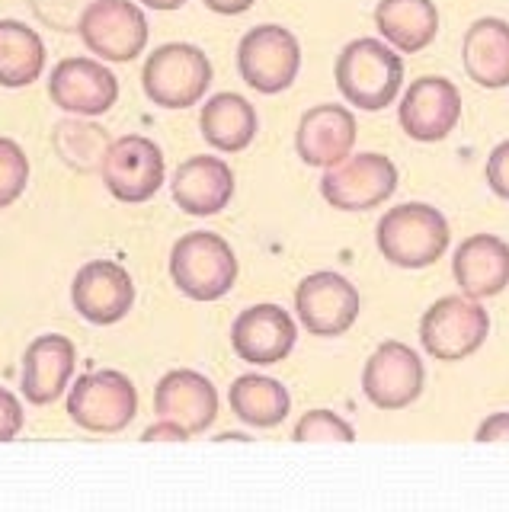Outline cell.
Instances as JSON below:
<instances>
[{
	"mask_svg": "<svg viewBox=\"0 0 509 512\" xmlns=\"http://www.w3.org/2000/svg\"><path fill=\"white\" fill-rule=\"evenodd\" d=\"M77 36L103 61H135L148 45V20L132 0H90L77 16Z\"/></svg>",
	"mask_w": 509,
	"mask_h": 512,
	"instance_id": "cell-9",
	"label": "cell"
},
{
	"mask_svg": "<svg viewBox=\"0 0 509 512\" xmlns=\"http://www.w3.org/2000/svg\"><path fill=\"white\" fill-rule=\"evenodd\" d=\"M71 304L87 324L113 327L132 311L135 304V282L125 266L113 260H90L77 269L71 282Z\"/></svg>",
	"mask_w": 509,
	"mask_h": 512,
	"instance_id": "cell-14",
	"label": "cell"
},
{
	"mask_svg": "<svg viewBox=\"0 0 509 512\" xmlns=\"http://www.w3.org/2000/svg\"><path fill=\"white\" fill-rule=\"evenodd\" d=\"M490 314L468 295H445L420 320V343L439 362H461L484 346Z\"/></svg>",
	"mask_w": 509,
	"mask_h": 512,
	"instance_id": "cell-7",
	"label": "cell"
},
{
	"mask_svg": "<svg viewBox=\"0 0 509 512\" xmlns=\"http://www.w3.org/2000/svg\"><path fill=\"white\" fill-rule=\"evenodd\" d=\"M100 176L109 196L125 205L154 199L167 176L161 144H154L145 135H122L109 141L100 160Z\"/></svg>",
	"mask_w": 509,
	"mask_h": 512,
	"instance_id": "cell-8",
	"label": "cell"
},
{
	"mask_svg": "<svg viewBox=\"0 0 509 512\" xmlns=\"http://www.w3.org/2000/svg\"><path fill=\"white\" fill-rule=\"evenodd\" d=\"M378 250L397 269H426L449 250V221L426 202H404L388 208L375 228Z\"/></svg>",
	"mask_w": 509,
	"mask_h": 512,
	"instance_id": "cell-2",
	"label": "cell"
},
{
	"mask_svg": "<svg viewBox=\"0 0 509 512\" xmlns=\"http://www.w3.org/2000/svg\"><path fill=\"white\" fill-rule=\"evenodd\" d=\"M23 432V407L13 391L0 388V442L17 439Z\"/></svg>",
	"mask_w": 509,
	"mask_h": 512,
	"instance_id": "cell-30",
	"label": "cell"
},
{
	"mask_svg": "<svg viewBox=\"0 0 509 512\" xmlns=\"http://www.w3.org/2000/svg\"><path fill=\"white\" fill-rule=\"evenodd\" d=\"M205 7L212 13H221V16H237V13H247L257 0H202Z\"/></svg>",
	"mask_w": 509,
	"mask_h": 512,
	"instance_id": "cell-33",
	"label": "cell"
},
{
	"mask_svg": "<svg viewBox=\"0 0 509 512\" xmlns=\"http://www.w3.org/2000/svg\"><path fill=\"white\" fill-rule=\"evenodd\" d=\"M186 439H189V432L180 423L161 420V416H157L154 426H148L145 432H141V442H186Z\"/></svg>",
	"mask_w": 509,
	"mask_h": 512,
	"instance_id": "cell-32",
	"label": "cell"
},
{
	"mask_svg": "<svg viewBox=\"0 0 509 512\" xmlns=\"http://www.w3.org/2000/svg\"><path fill=\"white\" fill-rule=\"evenodd\" d=\"M250 436H244V432H225V436H218V442H247Z\"/></svg>",
	"mask_w": 509,
	"mask_h": 512,
	"instance_id": "cell-35",
	"label": "cell"
},
{
	"mask_svg": "<svg viewBox=\"0 0 509 512\" xmlns=\"http://www.w3.org/2000/svg\"><path fill=\"white\" fill-rule=\"evenodd\" d=\"M461 64L484 90L509 87V23L500 16L474 20L461 42Z\"/></svg>",
	"mask_w": 509,
	"mask_h": 512,
	"instance_id": "cell-22",
	"label": "cell"
},
{
	"mask_svg": "<svg viewBox=\"0 0 509 512\" xmlns=\"http://www.w3.org/2000/svg\"><path fill=\"white\" fill-rule=\"evenodd\" d=\"M426 384L423 359L407 343H381L362 368V394L378 410H404L420 400Z\"/></svg>",
	"mask_w": 509,
	"mask_h": 512,
	"instance_id": "cell-12",
	"label": "cell"
},
{
	"mask_svg": "<svg viewBox=\"0 0 509 512\" xmlns=\"http://www.w3.org/2000/svg\"><path fill=\"white\" fill-rule=\"evenodd\" d=\"M474 442H509V413H490L487 420L477 426Z\"/></svg>",
	"mask_w": 509,
	"mask_h": 512,
	"instance_id": "cell-31",
	"label": "cell"
},
{
	"mask_svg": "<svg viewBox=\"0 0 509 512\" xmlns=\"http://www.w3.org/2000/svg\"><path fill=\"white\" fill-rule=\"evenodd\" d=\"M298 340L295 317L279 304H253L231 324V346L250 365H276L292 356Z\"/></svg>",
	"mask_w": 509,
	"mask_h": 512,
	"instance_id": "cell-16",
	"label": "cell"
},
{
	"mask_svg": "<svg viewBox=\"0 0 509 512\" xmlns=\"http://www.w3.org/2000/svg\"><path fill=\"white\" fill-rule=\"evenodd\" d=\"M29 183V157L13 138H0V208L13 205Z\"/></svg>",
	"mask_w": 509,
	"mask_h": 512,
	"instance_id": "cell-28",
	"label": "cell"
},
{
	"mask_svg": "<svg viewBox=\"0 0 509 512\" xmlns=\"http://www.w3.org/2000/svg\"><path fill=\"white\" fill-rule=\"evenodd\" d=\"M397 119L413 141H445L461 119V93L449 77L426 74L407 87L401 106H397Z\"/></svg>",
	"mask_w": 509,
	"mask_h": 512,
	"instance_id": "cell-13",
	"label": "cell"
},
{
	"mask_svg": "<svg viewBox=\"0 0 509 512\" xmlns=\"http://www.w3.org/2000/svg\"><path fill=\"white\" fill-rule=\"evenodd\" d=\"M359 288L340 272H311L295 288V314L314 336H343L359 317Z\"/></svg>",
	"mask_w": 509,
	"mask_h": 512,
	"instance_id": "cell-11",
	"label": "cell"
},
{
	"mask_svg": "<svg viewBox=\"0 0 509 512\" xmlns=\"http://www.w3.org/2000/svg\"><path fill=\"white\" fill-rule=\"evenodd\" d=\"M45 71V42L20 20H0V87L20 90Z\"/></svg>",
	"mask_w": 509,
	"mask_h": 512,
	"instance_id": "cell-26",
	"label": "cell"
},
{
	"mask_svg": "<svg viewBox=\"0 0 509 512\" xmlns=\"http://www.w3.org/2000/svg\"><path fill=\"white\" fill-rule=\"evenodd\" d=\"M135 413H138V391L132 378L116 372V368L87 372L68 391V416L87 432L113 436V432H122L135 420Z\"/></svg>",
	"mask_w": 509,
	"mask_h": 512,
	"instance_id": "cell-5",
	"label": "cell"
},
{
	"mask_svg": "<svg viewBox=\"0 0 509 512\" xmlns=\"http://www.w3.org/2000/svg\"><path fill=\"white\" fill-rule=\"evenodd\" d=\"M257 128V109L241 93H218L202 106L199 132L221 154H237L250 148V141L257 138Z\"/></svg>",
	"mask_w": 509,
	"mask_h": 512,
	"instance_id": "cell-24",
	"label": "cell"
},
{
	"mask_svg": "<svg viewBox=\"0 0 509 512\" xmlns=\"http://www.w3.org/2000/svg\"><path fill=\"white\" fill-rule=\"evenodd\" d=\"M237 71L257 93H285L301 71V45L292 29L263 23L244 32L237 42Z\"/></svg>",
	"mask_w": 509,
	"mask_h": 512,
	"instance_id": "cell-6",
	"label": "cell"
},
{
	"mask_svg": "<svg viewBox=\"0 0 509 512\" xmlns=\"http://www.w3.org/2000/svg\"><path fill=\"white\" fill-rule=\"evenodd\" d=\"M173 202L193 218H209L218 215L221 208H228L234 199V170L221 157H189L173 173Z\"/></svg>",
	"mask_w": 509,
	"mask_h": 512,
	"instance_id": "cell-19",
	"label": "cell"
},
{
	"mask_svg": "<svg viewBox=\"0 0 509 512\" xmlns=\"http://www.w3.org/2000/svg\"><path fill=\"white\" fill-rule=\"evenodd\" d=\"M212 87V61L189 42H167L154 48L141 68V90L161 109L196 106Z\"/></svg>",
	"mask_w": 509,
	"mask_h": 512,
	"instance_id": "cell-4",
	"label": "cell"
},
{
	"mask_svg": "<svg viewBox=\"0 0 509 512\" xmlns=\"http://www.w3.org/2000/svg\"><path fill=\"white\" fill-rule=\"evenodd\" d=\"M154 413L161 420L180 423L189 436H199L218 416V391L193 368H173L154 388Z\"/></svg>",
	"mask_w": 509,
	"mask_h": 512,
	"instance_id": "cell-18",
	"label": "cell"
},
{
	"mask_svg": "<svg viewBox=\"0 0 509 512\" xmlns=\"http://www.w3.org/2000/svg\"><path fill=\"white\" fill-rule=\"evenodd\" d=\"M452 276L461 295L474 301L497 298L509 285V244L497 234H474L455 250Z\"/></svg>",
	"mask_w": 509,
	"mask_h": 512,
	"instance_id": "cell-21",
	"label": "cell"
},
{
	"mask_svg": "<svg viewBox=\"0 0 509 512\" xmlns=\"http://www.w3.org/2000/svg\"><path fill=\"white\" fill-rule=\"evenodd\" d=\"M228 400L237 420L253 429H273L285 423L292 410V397L285 384L269 375H241L231 384Z\"/></svg>",
	"mask_w": 509,
	"mask_h": 512,
	"instance_id": "cell-25",
	"label": "cell"
},
{
	"mask_svg": "<svg viewBox=\"0 0 509 512\" xmlns=\"http://www.w3.org/2000/svg\"><path fill=\"white\" fill-rule=\"evenodd\" d=\"M397 189V167L385 154H349L321 180V196L340 212H369L385 205Z\"/></svg>",
	"mask_w": 509,
	"mask_h": 512,
	"instance_id": "cell-10",
	"label": "cell"
},
{
	"mask_svg": "<svg viewBox=\"0 0 509 512\" xmlns=\"http://www.w3.org/2000/svg\"><path fill=\"white\" fill-rule=\"evenodd\" d=\"M375 26L401 55H417L436 39L439 10L433 0H378Z\"/></svg>",
	"mask_w": 509,
	"mask_h": 512,
	"instance_id": "cell-23",
	"label": "cell"
},
{
	"mask_svg": "<svg viewBox=\"0 0 509 512\" xmlns=\"http://www.w3.org/2000/svg\"><path fill=\"white\" fill-rule=\"evenodd\" d=\"M487 186L493 196L509 202V141L497 144L487 157Z\"/></svg>",
	"mask_w": 509,
	"mask_h": 512,
	"instance_id": "cell-29",
	"label": "cell"
},
{
	"mask_svg": "<svg viewBox=\"0 0 509 512\" xmlns=\"http://www.w3.org/2000/svg\"><path fill=\"white\" fill-rule=\"evenodd\" d=\"M295 442H356V429L333 410H308L292 429Z\"/></svg>",
	"mask_w": 509,
	"mask_h": 512,
	"instance_id": "cell-27",
	"label": "cell"
},
{
	"mask_svg": "<svg viewBox=\"0 0 509 512\" xmlns=\"http://www.w3.org/2000/svg\"><path fill=\"white\" fill-rule=\"evenodd\" d=\"M77 365V349L68 336L45 333L23 352V397L29 404L45 407L68 391Z\"/></svg>",
	"mask_w": 509,
	"mask_h": 512,
	"instance_id": "cell-20",
	"label": "cell"
},
{
	"mask_svg": "<svg viewBox=\"0 0 509 512\" xmlns=\"http://www.w3.org/2000/svg\"><path fill=\"white\" fill-rule=\"evenodd\" d=\"M356 148V116L346 106L321 103L311 106L298 119L295 132V151L308 167L330 170L343 164Z\"/></svg>",
	"mask_w": 509,
	"mask_h": 512,
	"instance_id": "cell-17",
	"label": "cell"
},
{
	"mask_svg": "<svg viewBox=\"0 0 509 512\" xmlns=\"http://www.w3.org/2000/svg\"><path fill=\"white\" fill-rule=\"evenodd\" d=\"M145 7H151V10H180L186 0H141Z\"/></svg>",
	"mask_w": 509,
	"mask_h": 512,
	"instance_id": "cell-34",
	"label": "cell"
},
{
	"mask_svg": "<svg viewBox=\"0 0 509 512\" xmlns=\"http://www.w3.org/2000/svg\"><path fill=\"white\" fill-rule=\"evenodd\" d=\"M49 96L58 109L93 119L116 106L119 80L106 64L93 58H65L49 74Z\"/></svg>",
	"mask_w": 509,
	"mask_h": 512,
	"instance_id": "cell-15",
	"label": "cell"
},
{
	"mask_svg": "<svg viewBox=\"0 0 509 512\" xmlns=\"http://www.w3.org/2000/svg\"><path fill=\"white\" fill-rule=\"evenodd\" d=\"M333 77H337V90L349 106L381 112L401 93L404 61L397 55V48H391L388 42L353 39L340 52Z\"/></svg>",
	"mask_w": 509,
	"mask_h": 512,
	"instance_id": "cell-1",
	"label": "cell"
},
{
	"mask_svg": "<svg viewBox=\"0 0 509 512\" xmlns=\"http://www.w3.org/2000/svg\"><path fill=\"white\" fill-rule=\"evenodd\" d=\"M170 279L186 298L218 301L237 282V256L228 240L212 231L183 234L170 250Z\"/></svg>",
	"mask_w": 509,
	"mask_h": 512,
	"instance_id": "cell-3",
	"label": "cell"
}]
</instances>
